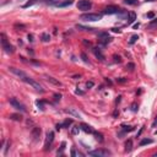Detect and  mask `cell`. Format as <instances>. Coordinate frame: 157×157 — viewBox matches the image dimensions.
Returning a JSON list of instances; mask_svg holds the SVG:
<instances>
[{
  "instance_id": "cell-1",
  "label": "cell",
  "mask_w": 157,
  "mask_h": 157,
  "mask_svg": "<svg viewBox=\"0 0 157 157\" xmlns=\"http://www.w3.org/2000/svg\"><path fill=\"white\" fill-rule=\"evenodd\" d=\"M9 71H11L12 74H15L17 77H20V80H22L23 82H26V84H28L30 86H32L37 92H41V93H43V92H44L43 87H42V85H39L37 81H34L32 77H30L25 71L20 70V69H17V67H9Z\"/></svg>"
},
{
  "instance_id": "cell-2",
  "label": "cell",
  "mask_w": 157,
  "mask_h": 157,
  "mask_svg": "<svg viewBox=\"0 0 157 157\" xmlns=\"http://www.w3.org/2000/svg\"><path fill=\"white\" fill-rule=\"evenodd\" d=\"M81 20L84 21H90V22H95V21H100L102 20V15L101 14H92V12H89V14H84L80 16Z\"/></svg>"
},
{
  "instance_id": "cell-3",
  "label": "cell",
  "mask_w": 157,
  "mask_h": 157,
  "mask_svg": "<svg viewBox=\"0 0 157 157\" xmlns=\"http://www.w3.org/2000/svg\"><path fill=\"white\" fill-rule=\"evenodd\" d=\"M1 47H3L4 52L7 53V54H12V53H14V47L7 42L5 33H1Z\"/></svg>"
},
{
  "instance_id": "cell-4",
  "label": "cell",
  "mask_w": 157,
  "mask_h": 157,
  "mask_svg": "<svg viewBox=\"0 0 157 157\" xmlns=\"http://www.w3.org/2000/svg\"><path fill=\"white\" fill-rule=\"evenodd\" d=\"M92 7V3L90 0H78L77 3V9L81 11H87Z\"/></svg>"
},
{
  "instance_id": "cell-5",
  "label": "cell",
  "mask_w": 157,
  "mask_h": 157,
  "mask_svg": "<svg viewBox=\"0 0 157 157\" xmlns=\"http://www.w3.org/2000/svg\"><path fill=\"white\" fill-rule=\"evenodd\" d=\"M53 141H54V133H53V131H48V133H47V136H45L44 151H48V150L51 149Z\"/></svg>"
},
{
  "instance_id": "cell-6",
  "label": "cell",
  "mask_w": 157,
  "mask_h": 157,
  "mask_svg": "<svg viewBox=\"0 0 157 157\" xmlns=\"http://www.w3.org/2000/svg\"><path fill=\"white\" fill-rule=\"evenodd\" d=\"M122 11V9H119L118 6H114V5H109V6H106L103 9V14L106 15H113V14H119Z\"/></svg>"
},
{
  "instance_id": "cell-7",
  "label": "cell",
  "mask_w": 157,
  "mask_h": 157,
  "mask_svg": "<svg viewBox=\"0 0 157 157\" xmlns=\"http://www.w3.org/2000/svg\"><path fill=\"white\" fill-rule=\"evenodd\" d=\"M10 104H11L16 111H21V112H26V107L23 106L22 103L17 101L16 98H10Z\"/></svg>"
},
{
  "instance_id": "cell-8",
  "label": "cell",
  "mask_w": 157,
  "mask_h": 157,
  "mask_svg": "<svg viewBox=\"0 0 157 157\" xmlns=\"http://www.w3.org/2000/svg\"><path fill=\"white\" fill-rule=\"evenodd\" d=\"M89 155L90 156H98V157H104V156H111V151H108V150H95V151H91L89 152Z\"/></svg>"
},
{
  "instance_id": "cell-9",
  "label": "cell",
  "mask_w": 157,
  "mask_h": 157,
  "mask_svg": "<svg viewBox=\"0 0 157 157\" xmlns=\"http://www.w3.org/2000/svg\"><path fill=\"white\" fill-rule=\"evenodd\" d=\"M73 124V119H66L64 123H60V124H56V129H62V128H69V125Z\"/></svg>"
},
{
  "instance_id": "cell-10",
  "label": "cell",
  "mask_w": 157,
  "mask_h": 157,
  "mask_svg": "<svg viewBox=\"0 0 157 157\" xmlns=\"http://www.w3.org/2000/svg\"><path fill=\"white\" fill-rule=\"evenodd\" d=\"M80 128H81V130H84L85 133H89V134H93V130H92V128H91L90 125H87V124H80Z\"/></svg>"
},
{
  "instance_id": "cell-11",
  "label": "cell",
  "mask_w": 157,
  "mask_h": 157,
  "mask_svg": "<svg viewBox=\"0 0 157 157\" xmlns=\"http://www.w3.org/2000/svg\"><path fill=\"white\" fill-rule=\"evenodd\" d=\"M45 80H47L48 82H51V84L55 85V86H62V82H60V81L55 80V78L52 77V76H45Z\"/></svg>"
},
{
  "instance_id": "cell-12",
  "label": "cell",
  "mask_w": 157,
  "mask_h": 157,
  "mask_svg": "<svg viewBox=\"0 0 157 157\" xmlns=\"http://www.w3.org/2000/svg\"><path fill=\"white\" fill-rule=\"evenodd\" d=\"M93 53H95V55L100 59V60H104V55L102 54V52L100 48H93Z\"/></svg>"
},
{
  "instance_id": "cell-13",
  "label": "cell",
  "mask_w": 157,
  "mask_h": 157,
  "mask_svg": "<svg viewBox=\"0 0 157 157\" xmlns=\"http://www.w3.org/2000/svg\"><path fill=\"white\" fill-rule=\"evenodd\" d=\"M73 4V0H65V1H60L59 0V3H58V7H65V6H69Z\"/></svg>"
},
{
  "instance_id": "cell-14",
  "label": "cell",
  "mask_w": 157,
  "mask_h": 157,
  "mask_svg": "<svg viewBox=\"0 0 157 157\" xmlns=\"http://www.w3.org/2000/svg\"><path fill=\"white\" fill-rule=\"evenodd\" d=\"M39 135H41V128H37V126H36V128L32 130V136L34 138V141L39 138Z\"/></svg>"
},
{
  "instance_id": "cell-15",
  "label": "cell",
  "mask_w": 157,
  "mask_h": 157,
  "mask_svg": "<svg viewBox=\"0 0 157 157\" xmlns=\"http://www.w3.org/2000/svg\"><path fill=\"white\" fill-rule=\"evenodd\" d=\"M136 20V14H135L134 11H130L129 12V18H128V23H133Z\"/></svg>"
},
{
  "instance_id": "cell-16",
  "label": "cell",
  "mask_w": 157,
  "mask_h": 157,
  "mask_svg": "<svg viewBox=\"0 0 157 157\" xmlns=\"http://www.w3.org/2000/svg\"><path fill=\"white\" fill-rule=\"evenodd\" d=\"M131 150H133V141L128 140L125 142V152H130Z\"/></svg>"
},
{
  "instance_id": "cell-17",
  "label": "cell",
  "mask_w": 157,
  "mask_h": 157,
  "mask_svg": "<svg viewBox=\"0 0 157 157\" xmlns=\"http://www.w3.org/2000/svg\"><path fill=\"white\" fill-rule=\"evenodd\" d=\"M153 142V140L152 139H142V140L140 141V144L139 145L140 146H145V145H149V144H152Z\"/></svg>"
},
{
  "instance_id": "cell-18",
  "label": "cell",
  "mask_w": 157,
  "mask_h": 157,
  "mask_svg": "<svg viewBox=\"0 0 157 157\" xmlns=\"http://www.w3.org/2000/svg\"><path fill=\"white\" fill-rule=\"evenodd\" d=\"M65 112L70 113V114H73V115H75V117H77V118H81V115L78 114V112H76V111H75V109H73V108H69V109H66Z\"/></svg>"
},
{
  "instance_id": "cell-19",
  "label": "cell",
  "mask_w": 157,
  "mask_h": 157,
  "mask_svg": "<svg viewBox=\"0 0 157 157\" xmlns=\"http://www.w3.org/2000/svg\"><path fill=\"white\" fill-rule=\"evenodd\" d=\"M80 130H81L80 125H75V126H73V129H71V134H73V135H77Z\"/></svg>"
},
{
  "instance_id": "cell-20",
  "label": "cell",
  "mask_w": 157,
  "mask_h": 157,
  "mask_svg": "<svg viewBox=\"0 0 157 157\" xmlns=\"http://www.w3.org/2000/svg\"><path fill=\"white\" fill-rule=\"evenodd\" d=\"M36 106L38 107V109L44 111V102L43 101H36Z\"/></svg>"
},
{
  "instance_id": "cell-21",
  "label": "cell",
  "mask_w": 157,
  "mask_h": 157,
  "mask_svg": "<svg viewBox=\"0 0 157 157\" xmlns=\"http://www.w3.org/2000/svg\"><path fill=\"white\" fill-rule=\"evenodd\" d=\"M139 39V36L138 34H133L131 37H130V41H129V44H134L135 42Z\"/></svg>"
},
{
  "instance_id": "cell-22",
  "label": "cell",
  "mask_w": 157,
  "mask_h": 157,
  "mask_svg": "<svg viewBox=\"0 0 157 157\" xmlns=\"http://www.w3.org/2000/svg\"><path fill=\"white\" fill-rule=\"evenodd\" d=\"M122 128H123L124 133H126V131H133V130H134V126H130V125H122Z\"/></svg>"
},
{
  "instance_id": "cell-23",
  "label": "cell",
  "mask_w": 157,
  "mask_h": 157,
  "mask_svg": "<svg viewBox=\"0 0 157 157\" xmlns=\"http://www.w3.org/2000/svg\"><path fill=\"white\" fill-rule=\"evenodd\" d=\"M124 4L126 5H136L138 4V0H123Z\"/></svg>"
},
{
  "instance_id": "cell-24",
  "label": "cell",
  "mask_w": 157,
  "mask_h": 157,
  "mask_svg": "<svg viewBox=\"0 0 157 157\" xmlns=\"http://www.w3.org/2000/svg\"><path fill=\"white\" fill-rule=\"evenodd\" d=\"M93 135H95V138H96V140L97 141H100V142L103 141V136H102V134H98V133H95V131H93Z\"/></svg>"
},
{
  "instance_id": "cell-25",
  "label": "cell",
  "mask_w": 157,
  "mask_h": 157,
  "mask_svg": "<svg viewBox=\"0 0 157 157\" xmlns=\"http://www.w3.org/2000/svg\"><path fill=\"white\" fill-rule=\"evenodd\" d=\"M10 119H14V120L20 122V120L22 119V117H21V115H18V114H11V115H10Z\"/></svg>"
},
{
  "instance_id": "cell-26",
  "label": "cell",
  "mask_w": 157,
  "mask_h": 157,
  "mask_svg": "<svg viewBox=\"0 0 157 157\" xmlns=\"http://www.w3.org/2000/svg\"><path fill=\"white\" fill-rule=\"evenodd\" d=\"M42 41H43V42H49V41H51V36L47 33H43L42 34Z\"/></svg>"
},
{
  "instance_id": "cell-27",
  "label": "cell",
  "mask_w": 157,
  "mask_h": 157,
  "mask_svg": "<svg viewBox=\"0 0 157 157\" xmlns=\"http://www.w3.org/2000/svg\"><path fill=\"white\" fill-rule=\"evenodd\" d=\"M36 1H37V0H31V1H28V3H26V4H25V5L22 6V7H25V9H26V7H30V6H32L34 4V3H36Z\"/></svg>"
},
{
  "instance_id": "cell-28",
  "label": "cell",
  "mask_w": 157,
  "mask_h": 157,
  "mask_svg": "<svg viewBox=\"0 0 157 157\" xmlns=\"http://www.w3.org/2000/svg\"><path fill=\"white\" fill-rule=\"evenodd\" d=\"M77 28H81L82 31H92L93 28H91V27H84V26H81V25H77Z\"/></svg>"
},
{
  "instance_id": "cell-29",
  "label": "cell",
  "mask_w": 157,
  "mask_h": 157,
  "mask_svg": "<svg viewBox=\"0 0 157 157\" xmlns=\"http://www.w3.org/2000/svg\"><path fill=\"white\" fill-rule=\"evenodd\" d=\"M93 81H89V82H87V84H86V87H87V89H91V87H93Z\"/></svg>"
},
{
  "instance_id": "cell-30",
  "label": "cell",
  "mask_w": 157,
  "mask_h": 157,
  "mask_svg": "<svg viewBox=\"0 0 157 157\" xmlns=\"http://www.w3.org/2000/svg\"><path fill=\"white\" fill-rule=\"evenodd\" d=\"M114 62H115V63H120V62H122V59H120V56H119V55H114Z\"/></svg>"
},
{
  "instance_id": "cell-31",
  "label": "cell",
  "mask_w": 157,
  "mask_h": 157,
  "mask_svg": "<svg viewBox=\"0 0 157 157\" xmlns=\"http://www.w3.org/2000/svg\"><path fill=\"white\" fill-rule=\"evenodd\" d=\"M54 98H55V101H60L62 95H58V93H55V95H54Z\"/></svg>"
},
{
  "instance_id": "cell-32",
  "label": "cell",
  "mask_w": 157,
  "mask_h": 157,
  "mask_svg": "<svg viewBox=\"0 0 157 157\" xmlns=\"http://www.w3.org/2000/svg\"><path fill=\"white\" fill-rule=\"evenodd\" d=\"M153 17H155V14H153V12H149V14H147V18H153Z\"/></svg>"
},
{
  "instance_id": "cell-33",
  "label": "cell",
  "mask_w": 157,
  "mask_h": 157,
  "mask_svg": "<svg viewBox=\"0 0 157 157\" xmlns=\"http://www.w3.org/2000/svg\"><path fill=\"white\" fill-rule=\"evenodd\" d=\"M157 126V115L155 118V120H153V123H152V128H156Z\"/></svg>"
},
{
  "instance_id": "cell-34",
  "label": "cell",
  "mask_w": 157,
  "mask_h": 157,
  "mask_svg": "<svg viewBox=\"0 0 157 157\" xmlns=\"http://www.w3.org/2000/svg\"><path fill=\"white\" fill-rule=\"evenodd\" d=\"M126 67H129V70H133V69H134V64H131V63H129V64L126 65Z\"/></svg>"
},
{
  "instance_id": "cell-35",
  "label": "cell",
  "mask_w": 157,
  "mask_h": 157,
  "mask_svg": "<svg viewBox=\"0 0 157 157\" xmlns=\"http://www.w3.org/2000/svg\"><path fill=\"white\" fill-rule=\"evenodd\" d=\"M131 109H133L134 112H136V111H138V106H136V103H134V104L131 106Z\"/></svg>"
},
{
  "instance_id": "cell-36",
  "label": "cell",
  "mask_w": 157,
  "mask_h": 157,
  "mask_svg": "<svg viewBox=\"0 0 157 157\" xmlns=\"http://www.w3.org/2000/svg\"><path fill=\"white\" fill-rule=\"evenodd\" d=\"M150 25H151V26H155V25H157V18H155V20H152Z\"/></svg>"
},
{
  "instance_id": "cell-37",
  "label": "cell",
  "mask_w": 157,
  "mask_h": 157,
  "mask_svg": "<svg viewBox=\"0 0 157 157\" xmlns=\"http://www.w3.org/2000/svg\"><path fill=\"white\" fill-rule=\"evenodd\" d=\"M28 41H30V42L33 41V36H32V34H28Z\"/></svg>"
},
{
  "instance_id": "cell-38",
  "label": "cell",
  "mask_w": 157,
  "mask_h": 157,
  "mask_svg": "<svg viewBox=\"0 0 157 157\" xmlns=\"http://www.w3.org/2000/svg\"><path fill=\"white\" fill-rule=\"evenodd\" d=\"M81 56H82V59H84V62H85V63H87V62H89V60L86 59V55H85V54H81Z\"/></svg>"
},
{
  "instance_id": "cell-39",
  "label": "cell",
  "mask_w": 157,
  "mask_h": 157,
  "mask_svg": "<svg viewBox=\"0 0 157 157\" xmlns=\"http://www.w3.org/2000/svg\"><path fill=\"white\" fill-rule=\"evenodd\" d=\"M142 131H144V126H142V128H141V129H140V131L138 133V136H140V134H141V133H142ZM138 136H136V138H138Z\"/></svg>"
},
{
  "instance_id": "cell-40",
  "label": "cell",
  "mask_w": 157,
  "mask_h": 157,
  "mask_svg": "<svg viewBox=\"0 0 157 157\" xmlns=\"http://www.w3.org/2000/svg\"><path fill=\"white\" fill-rule=\"evenodd\" d=\"M71 156H76V152H75V150H71Z\"/></svg>"
},
{
  "instance_id": "cell-41",
  "label": "cell",
  "mask_w": 157,
  "mask_h": 157,
  "mask_svg": "<svg viewBox=\"0 0 157 157\" xmlns=\"http://www.w3.org/2000/svg\"><path fill=\"white\" fill-rule=\"evenodd\" d=\"M120 98H122V97L119 96V97H118V98H117V101H115V102H117V103H119V102H120Z\"/></svg>"
},
{
  "instance_id": "cell-42",
  "label": "cell",
  "mask_w": 157,
  "mask_h": 157,
  "mask_svg": "<svg viewBox=\"0 0 157 157\" xmlns=\"http://www.w3.org/2000/svg\"><path fill=\"white\" fill-rule=\"evenodd\" d=\"M146 1H156V0H146Z\"/></svg>"
},
{
  "instance_id": "cell-43",
  "label": "cell",
  "mask_w": 157,
  "mask_h": 157,
  "mask_svg": "<svg viewBox=\"0 0 157 157\" xmlns=\"http://www.w3.org/2000/svg\"><path fill=\"white\" fill-rule=\"evenodd\" d=\"M153 156H155V157H157V153H155V155H153Z\"/></svg>"
},
{
  "instance_id": "cell-44",
  "label": "cell",
  "mask_w": 157,
  "mask_h": 157,
  "mask_svg": "<svg viewBox=\"0 0 157 157\" xmlns=\"http://www.w3.org/2000/svg\"><path fill=\"white\" fill-rule=\"evenodd\" d=\"M155 134H157V130H156V131H155Z\"/></svg>"
}]
</instances>
